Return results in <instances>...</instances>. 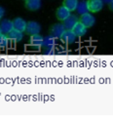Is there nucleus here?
I'll list each match as a JSON object with an SVG mask.
<instances>
[{
	"label": "nucleus",
	"instance_id": "obj_1",
	"mask_svg": "<svg viewBox=\"0 0 113 122\" xmlns=\"http://www.w3.org/2000/svg\"><path fill=\"white\" fill-rule=\"evenodd\" d=\"M55 46V37L52 35H49L44 38L42 47L44 49V54H52Z\"/></svg>",
	"mask_w": 113,
	"mask_h": 122
},
{
	"label": "nucleus",
	"instance_id": "obj_2",
	"mask_svg": "<svg viewBox=\"0 0 113 122\" xmlns=\"http://www.w3.org/2000/svg\"><path fill=\"white\" fill-rule=\"evenodd\" d=\"M79 22H81L82 24H83L87 28L88 27H92L95 23H96V18L90 14L89 12L86 13V14H83V15H81V18L79 19Z\"/></svg>",
	"mask_w": 113,
	"mask_h": 122
},
{
	"label": "nucleus",
	"instance_id": "obj_3",
	"mask_svg": "<svg viewBox=\"0 0 113 122\" xmlns=\"http://www.w3.org/2000/svg\"><path fill=\"white\" fill-rule=\"evenodd\" d=\"M65 27L64 24H55L50 28V34L55 38H60L61 34L64 32Z\"/></svg>",
	"mask_w": 113,
	"mask_h": 122
},
{
	"label": "nucleus",
	"instance_id": "obj_4",
	"mask_svg": "<svg viewBox=\"0 0 113 122\" xmlns=\"http://www.w3.org/2000/svg\"><path fill=\"white\" fill-rule=\"evenodd\" d=\"M40 30H41V26L37 22H28V23H26L25 31L30 36L34 35V34H39Z\"/></svg>",
	"mask_w": 113,
	"mask_h": 122
},
{
	"label": "nucleus",
	"instance_id": "obj_5",
	"mask_svg": "<svg viewBox=\"0 0 113 122\" xmlns=\"http://www.w3.org/2000/svg\"><path fill=\"white\" fill-rule=\"evenodd\" d=\"M89 11L92 13H98L103 8V2L101 0H88Z\"/></svg>",
	"mask_w": 113,
	"mask_h": 122
},
{
	"label": "nucleus",
	"instance_id": "obj_6",
	"mask_svg": "<svg viewBox=\"0 0 113 122\" xmlns=\"http://www.w3.org/2000/svg\"><path fill=\"white\" fill-rule=\"evenodd\" d=\"M59 39H61V41L66 43V44H71L75 41L76 35L73 33V31L71 29H65L64 32L61 34Z\"/></svg>",
	"mask_w": 113,
	"mask_h": 122
},
{
	"label": "nucleus",
	"instance_id": "obj_7",
	"mask_svg": "<svg viewBox=\"0 0 113 122\" xmlns=\"http://www.w3.org/2000/svg\"><path fill=\"white\" fill-rule=\"evenodd\" d=\"M70 15V11L64 6H60L57 9V12H56V17L59 21L60 22H64L66 18H68V16Z\"/></svg>",
	"mask_w": 113,
	"mask_h": 122
},
{
	"label": "nucleus",
	"instance_id": "obj_8",
	"mask_svg": "<svg viewBox=\"0 0 113 122\" xmlns=\"http://www.w3.org/2000/svg\"><path fill=\"white\" fill-rule=\"evenodd\" d=\"M13 28H14L13 21H10L8 19H5L0 23V29H1V32L4 34H8Z\"/></svg>",
	"mask_w": 113,
	"mask_h": 122
},
{
	"label": "nucleus",
	"instance_id": "obj_9",
	"mask_svg": "<svg viewBox=\"0 0 113 122\" xmlns=\"http://www.w3.org/2000/svg\"><path fill=\"white\" fill-rule=\"evenodd\" d=\"M73 31V33L76 35V36H83L86 34L87 32V27L82 24L81 22H77L74 26L72 27V29H71Z\"/></svg>",
	"mask_w": 113,
	"mask_h": 122
},
{
	"label": "nucleus",
	"instance_id": "obj_10",
	"mask_svg": "<svg viewBox=\"0 0 113 122\" xmlns=\"http://www.w3.org/2000/svg\"><path fill=\"white\" fill-rule=\"evenodd\" d=\"M79 22V18L76 15H69L68 18H66L64 21V25L65 27V29H72V27L74 26V25Z\"/></svg>",
	"mask_w": 113,
	"mask_h": 122
},
{
	"label": "nucleus",
	"instance_id": "obj_11",
	"mask_svg": "<svg viewBox=\"0 0 113 122\" xmlns=\"http://www.w3.org/2000/svg\"><path fill=\"white\" fill-rule=\"evenodd\" d=\"M25 8L29 11H37L41 7L40 0H25Z\"/></svg>",
	"mask_w": 113,
	"mask_h": 122
},
{
	"label": "nucleus",
	"instance_id": "obj_12",
	"mask_svg": "<svg viewBox=\"0 0 113 122\" xmlns=\"http://www.w3.org/2000/svg\"><path fill=\"white\" fill-rule=\"evenodd\" d=\"M43 40H44V38L40 34L31 35V37H30V45H31L32 47H34V48L39 49V48L42 47Z\"/></svg>",
	"mask_w": 113,
	"mask_h": 122
},
{
	"label": "nucleus",
	"instance_id": "obj_13",
	"mask_svg": "<svg viewBox=\"0 0 113 122\" xmlns=\"http://www.w3.org/2000/svg\"><path fill=\"white\" fill-rule=\"evenodd\" d=\"M8 38L11 39L12 41H15V42H20V40L23 39V32L20 31L18 29H15L13 28L11 31L8 33Z\"/></svg>",
	"mask_w": 113,
	"mask_h": 122
},
{
	"label": "nucleus",
	"instance_id": "obj_14",
	"mask_svg": "<svg viewBox=\"0 0 113 122\" xmlns=\"http://www.w3.org/2000/svg\"><path fill=\"white\" fill-rule=\"evenodd\" d=\"M13 25H14V28L18 29L20 31H25V27H26V22L22 18H16L13 21Z\"/></svg>",
	"mask_w": 113,
	"mask_h": 122
},
{
	"label": "nucleus",
	"instance_id": "obj_15",
	"mask_svg": "<svg viewBox=\"0 0 113 122\" xmlns=\"http://www.w3.org/2000/svg\"><path fill=\"white\" fill-rule=\"evenodd\" d=\"M76 10H77V13L80 14V15H83V14H86V13L90 12L89 7H88V1H86V0H82V1L78 2Z\"/></svg>",
	"mask_w": 113,
	"mask_h": 122
},
{
	"label": "nucleus",
	"instance_id": "obj_16",
	"mask_svg": "<svg viewBox=\"0 0 113 122\" xmlns=\"http://www.w3.org/2000/svg\"><path fill=\"white\" fill-rule=\"evenodd\" d=\"M64 6L66 7L69 11H74L78 5V0H64Z\"/></svg>",
	"mask_w": 113,
	"mask_h": 122
},
{
	"label": "nucleus",
	"instance_id": "obj_17",
	"mask_svg": "<svg viewBox=\"0 0 113 122\" xmlns=\"http://www.w3.org/2000/svg\"><path fill=\"white\" fill-rule=\"evenodd\" d=\"M8 42H9L8 36H6V34L4 33L0 34V48H5L8 45Z\"/></svg>",
	"mask_w": 113,
	"mask_h": 122
},
{
	"label": "nucleus",
	"instance_id": "obj_18",
	"mask_svg": "<svg viewBox=\"0 0 113 122\" xmlns=\"http://www.w3.org/2000/svg\"><path fill=\"white\" fill-rule=\"evenodd\" d=\"M4 14H5V9L0 6V20L4 17Z\"/></svg>",
	"mask_w": 113,
	"mask_h": 122
},
{
	"label": "nucleus",
	"instance_id": "obj_19",
	"mask_svg": "<svg viewBox=\"0 0 113 122\" xmlns=\"http://www.w3.org/2000/svg\"><path fill=\"white\" fill-rule=\"evenodd\" d=\"M109 9L111 10V11L113 12V0H112V1L109 3Z\"/></svg>",
	"mask_w": 113,
	"mask_h": 122
},
{
	"label": "nucleus",
	"instance_id": "obj_20",
	"mask_svg": "<svg viewBox=\"0 0 113 122\" xmlns=\"http://www.w3.org/2000/svg\"><path fill=\"white\" fill-rule=\"evenodd\" d=\"M101 1L103 2V4H104V3H107V4H109V3L112 1V0H101Z\"/></svg>",
	"mask_w": 113,
	"mask_h": 122
},
{
	"label": "nucleus",
	"instance_id": "obj_21",
	"mask_svg": "<svg viewBox=\"0 0 113 122\" xmlns=\"http://www.w3.org/2000/svg\"><path fill=\"white\" fill-rule=\"evenodd\" d=\"M1 33H2V32H1V29H0V34H1Z\"/></svg>",
	"mask_w": 113,
	"mask_h": 122
}]
</instances>
